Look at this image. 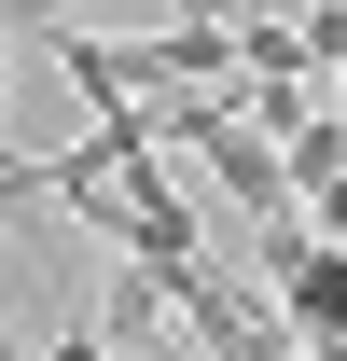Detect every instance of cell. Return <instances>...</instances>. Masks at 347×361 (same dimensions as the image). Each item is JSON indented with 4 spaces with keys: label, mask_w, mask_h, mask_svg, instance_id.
Instances as JSON below:
<instances>
[{
    "label": "cell",
    "mask_w": 347,
    "mask_h": 361,
    "mask_svg": "<svg viewBox=\"0 0 347 361\" xmlns=\"http://www.w3.org/2000/svg\"><path fill=\"white\" fill-rule=\"evenodd\" d=\"M264 306L292 319V348H305V361H347V250H305Z\"/></svg>",
    "instance_id": "6da1fadb"
},
{
    "label": "cell",
    "mask_w": 347,
    "mask_h": 361,
    "mask_svg": "<svg viewBox=\"0 0 347 361\" xmlns=\"http://www.w3.org/2000/svg\"><path fill=\"white\" fill-rule=\"evenodd\" d=\"M167 319H181V306H167L139 264H126L111 292H97V348H111V361H167Z\"/></svg>",
    "instance_id": "7a4b0ae2"
},
{
    "label": "cell",
    "mask_w": 347,
    "mask_h": 361,
    "mask_svg": "<svg viewBox=\"0 0 347 361\" xmlns=\"http://www.w3.org/2000/svg\"><path fill=\"white\" fill-rule=\"evenodd\" d=\"M236 70L250 84H319L305 70V14H236Z\"/></svg>",
    "instance_id": "3957f363"
},
{
    "label": "cell",
    "mask_w": 347,
    "mask_h": 361,
    "mask_svg": "<svg viewBox=\"0 0 347 361\" xmlns=\"http://www.w3.org/2000/svg\"><path fill=\"white\" fill-rule=\"evenodd\" d=\"M305 70H319V97L347 111V0H334V14H305Z\"/></svg>",
    "instance_id": "277c9868"
},
{
    "label": "cell",
    "mask_w": 347,
    "mask_h": 361,
    "mask_svg": "<svg viewBox=\"0 0 347 361\" xmlns=\"http://www.w3.org/2000/svg\"><path fill=\"white\" fill-rule=\"evenodd\" d=\"M0 126H14V14H0Z\"/></svg>",
    "instance_id": "5b68a950"
}]
</instances>
